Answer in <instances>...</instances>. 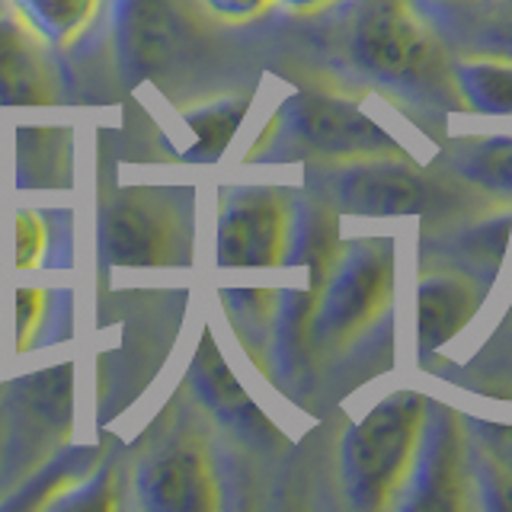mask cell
<instances>
[{
  "instance_id": "obj_7",
  "label": "cell",
  "mask_w": 512,
  "mask_h": 512,
  "mask_svg": "<svg viewBox=\"0 0 512 512\" xmlns=\"http://www.w3.org/2000/svg\"><path fill=\"white\" fill-rule=\"evenodd\" d=\"M292 205L272 189H231L218 208L215 256L224 269L285 263Z\"/></svg>"
},
{
  "instance_id": "obj_15",
  "label": "cell",
  "mask_w": 512,
  "mask_h": 512,
  "mask_svg": "<svg viewBox=\"0 0 512 512\" xmlns=\"http://www.w3.org/2000/svg\"><path fill=\"white\" fill-rule=\"evenodd\" d=\"M448 164L477 189L496 199H512V135L458 141L448 151Z\"/></svg>"
},
{
  "instance_id": "obj_14",
  "label": "cell",
  "mask_w": 512,
  "mask_h": 512,
  "mask_svg": "<svg viewBox=\"0 0 512 512\" xmlns=\"http://www.w3.org/2000/svg\"><path fill=\"white\" fill-rule=\"evenodd\" d=\"M192 378H196V391L202 394V400L221 416L224 423L237 426L240 432H250L253 426L266 429V420L260 416V410L253 407V400L234 381V375L228 372V365L221 362L212 340L202 343V352L196 356V368H192Z\"/></svg>"
},
{
  "instance_id": "obj_19",
  "label": "cell",
  "mask_w": 512,
  "mask_h": 512,
  "mask_svg": "<svg viewBox=\"0 0 512 512\" xmlns=\"http://www.w3.org/2000/svg\"><path fill=\"white\" fill-rule=\"evenodd\" d=\"M509 231H512V215L500 212V215H493L490 221L477 224V228L464 231L461 240H458V247L464 250V256H468L471 263H477V269L487 266V276H493L496 266L503 263Z\"/></svg>"
},
{
  "instance_id": "obj_5",
  "label": "cell",
  "mask_w": 512,
  "mask_h": 512,
  "mask_svg": "<svg viewBox=\"0 0 512 512\" xmlns=\"http://www.w3.org/2000/svg\"><path fill=\"white\" fill-rule=\"evenodd\" d=\"M132 490L144 512H212L221 506L212 455L192 432L157 439L135 461Z\"/></svg>"
},
{
  "instance_id": "obj_11",
  "label": "cell",
  "mask_w": 512,
  "mask_h": 512,
  "mask_svg": "<svg viewBox=\"0 0 512 512\" xmlns=\"http://www.w3.org/2000/svg\"><path fill=\"white\" fill-rule=\"evenodd\" d=\"M484 292L477 279L458 272H432L416 288V333H420V356H429L458 336L477 314Z\"/></svg>"
},
{
  "instance_id": "obj_16",
  "label": "cell",
  "mask_w": 512,
  "mask_h": 512,
  "mask_svg": "<svg viewBox=\"0 0 512 512\" xmlns=\"http://www.w3.org/2000/svg\"><path fill=\"white\" fill-rule=\"evenodd\" d=\"M180 23L167 0H132L128 7V55L138 68H160L176 48Z\"/></svg>"
},
{
  "instance_id": "obj_1",
  "label": "cell",
  "mask_w": 512,
  "mask_h": 512,
  "mask_svg": "<svg viewBox=\"0 0 512 512\" xmlns=\"http://www.w3.org/2000/svg\"><path fill=\"white\" fill-rule=\"evenodd\" d=\"M359 154H404L400 144L343 96L301 90L276 109L250 160H336Z\"/></svg>"
},
{
  "instance_id": "obj_3",
  "label": "cell",
  "mask_w": 512,
  "mask_h": 512,
  "mask_svg": "<svg viewBox=\"0 0 512 512\" xmlns=\"http://www.w3.org/2000/svg\"><path fill=\"white\" fill-rule=\"evenodd\" d=\"M394 253L388 240H359L333 256L314 288L311 346H340L384 311L391 298Z\"/></svg>"
},
{
  "instance_id": "obj_2",
  "label": "cell",
  "mask_w": 512,
  "mask_h": 512,
  "mask_svg": "<svg viewBox=\"0 0 512 512\" xmlns=\"http://www.w3.org/2000/svg\"><path fill=\"white\" fill-rule=\"evenodd\" d=\"M426 404L423 394L397 391L346 432L340 445V477L349 506L372 512L394 503L410 471Z\"/></svg>"
},
{
  "instance_id": "obj_8",
  "label": "cell",
  "mask_w": 512,
  "mask_h": 512,
  "mask_svg": "<svg viewBox=\"0 0 512 512\" xmlns=\"http://www.w3.org/2000/svg\"><path fill=\"white\" fill-rule=\"evenodd\" d=\"M173 208L148 192H125L103 208L100 250L116 266H167L180 253Z\"/></svg>"
},
{
  "instance_id": "obj_13",
  "label": "cell",
  "mask_w": 512,
  "mask_h": 512,
  "mask_svg": "<svg viewBox=\"0 0 512 512\" xmlns=\"http://www.w3.org/2000/svg\"><path fill=\"white\" fill-rule=\"evenodd\" d=\"M336 256V221L333 208L320 199L292 202V221H288V247L285 263H304L314 272V288L324 279L327 266Z\"/></svg>"
},
{
  "instance_id": "obj_6",
  "label": "cell",
  "mask_w": 512,
  "mask_h": 512,
  "mask_svg": "<svg viewBox=\"0 0 512 512\" xmlns=\"http://www.w3.org/2000/svg\"><path fill=\"white\" fill-rule=\"evenodd\" d=\"M349 48L359 68L388 87L416 84L436 52L404 0H368L352 23Z\"/></svg>"
},
{
  "instance_id": "obj_24",
  "label": "cell",
  "mask_w": 512,
  "mask_h": 512,
  "mask_svg": "<svg viewBox=\"0 0 512 512\" xmlns=\"http://www.w3.org/2000/svg\"><path fill=\"white\" fill-rule=\"evenodd\" d=\"M484 429L493 432V436H487V439L493 445L496 458H503V461L512 464V426H484Z\"/></svg>"
},
{
  "instance_id": "obj_4",
  "label": "cell",
  "mask_w": 512,
  "mask_h": 512,
  "mask_svg": "<svg viewBox=\"0 0 512 512\" xmlns=\"http://www.w3.org/2000/svg\"><path fill=\"white\" fill-rule=\"evenodd\" d=\"M308 189L314 199L349 215H416L426 208V183L400 154H359L311 160Z\"/></svg>"
},
{
  "instance_id": "obj_10",
  "label": "cell",
  "mask_w": 512,
  "mask_h": 512,
  "mask_svg": "<svg viewBox=\"0 0 512 512\" xmlns=\"http://www.w3.org/2000/svg\"><path fill=\"white\" fill-rule=\"evenodd\" d=\"M58 80L48 48L7 10L0 13V106H48Z\"/></svg>"
},
{
  "instance_id": "obj_17",
  "label": "cell",
  "mask_w": 512,
  "mask_h": 512,
  "mask_svg": "<svg viewBox=\"0 0 512 512\" xmlns=\"http://www.w3.org/2000/svg\"><path fill=\"white\" fill-rule=\"evenodd\" d=\"M250 109L247 96H218V100H205L199 106L183 109V122L192 135H196V144L189 148V157L196 160H218L237 132V125L244 122Z\"/></svg>"
},
{
  "instance_id": "obj_18",
  "label": "cell",
  "mask_w": 512,
  "mask_h": 512,
  "mask_svg": "<svg viewBox=\"0 0 512 512\" xmlns=\"http://www.w3.org/2000/svg\"><path fill=\"white\" fill-rule=\"evenodd\" d=\"M455 87L474 112L512 116V61L468 58L455 64Z\"/></svg>"
},
{
  "instance_id": "obj_20",
  "label": "cell",
  "mask_w": 512,
  "mask_h": 512,
  "mask_svg": "<svg viewBox=\"0 0 512 512\" xmlns=\"http://www.w3.org/2000/svg\"><path fill=\"white\" fill-rule=\"evenodd\" d=\"M48 253V224L32 208L16 212V269H36Z\"/></svg>"
},
{
  "instance_id": "obj_12",
  "label": "cell",
  "mask_w": 512,
  "mask_h": 512,
  "mask_svg": "<svg viewBox=\"0 0 512 512\" xmlns=\"http://www.w3.org/2000/svg\"><path fill=\"white\" fill-rule=\"evenodd\" d=\"M48 52H71L100 23L106 0H4Z\"/></svg>"
},
{
  "instance_id": "obj_23",
  "label": "cell",
  "mask_w": 512,
  "mask_h": 512,
  "mask_svg": "<svg viewBox=\"0 0 512 512\" xmlns=\"http://www.w3.org/2000/svg\"><path fill=\"white\" fill-rule=\"evenodd\" d=\"M272 0H202V7L221 23H247L269 10Z\"/></svg>"
},
{
  "instance_id": "obj_9",
  "label": "cell",
  "mask_w": 512,
  "mask_h": 512,
  "mask_svg": "<svg viewBox=\"0 0 512 512\" xmlns=\"http://www.w3.org/2000/svg\"><path fill=\"white\" fill-rule=\"evenodd\" d=\"M461 432L455 413L439 404H426V416L416 439L410 471L404 477L407 509H458L461 506Z\"/></svg>"
},
{
  "instance_id": "obj_25",
  "label": "cell",
  "mask_w": 512,
  "mask_h": 512,
  "mask_svg": "<svg viewBox=\"0 0 512 512\" xmlns=\"http://www.w3.org/2000/svg\"><path fill=\"white\" fill-rule=\"evenodd\" d=\"M279 4L288 7V10H295V13H314V10H320V7L333 4V0H279Z\"/></svg>"
},
{
  "instance_id": "obj_21",
  "label": "cell",
  "mask_w": 512,
  "mask_h": 512,
  "mask_svg": "<svg viewBox=\"0 0 512 512\" xmlns=\"http://www.w3.org/2000/svg\"><path fill=\"white\" fill-rule=\"evenodd\" d=\"M45 301L48 295L36 285H23L16 292V346L29 349L36 333L42 327V317H45Z\"/></svg>"
},
{
  "instance_id": "obj_22",
  "label": "cell",
  "mask_w": 512,
  "mask_h": 512,
  "mask_svg": "<svg viewBox=\"0 0 512 512\" xmlns=\"http://www.w3.org/2000/svg\"><path fill=\"white\" fill-rule=\"evenodd\" d=\"M480 490H484L487 509L512 512V464L493 455L484 468H480Z\"/></svg>"
}]
</instances>
